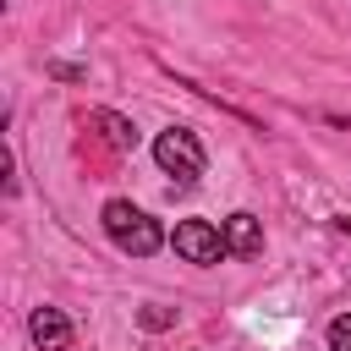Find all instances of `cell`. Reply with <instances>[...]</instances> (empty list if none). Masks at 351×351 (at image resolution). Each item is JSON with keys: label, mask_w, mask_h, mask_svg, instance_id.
Returning <instances> with one entry per match:
<instances>
[{"label": "cell", "mask_w": 351, "mask_h": 351, "mask_svg": "<svg viewBox=\"0 0 351 351\" xmlns=\"http://www.w3.org/2000/svg\"><path fill=\"white\" fill-rule=\"evenodd\" d=\"M99 219H104V236H110L121 252H132V258H154V252L170 241V236L159 230V219H154V214H143V208H137V203H126V197H110Z\"/></svg>", "instance_id": "1"}, {"label": "cell", "mask_w": 351, "mask_h": 351, "mask_svg": "<svg viewBox=\"0 0 351 351\" xmlns=\"http://www.w3.org/2000/svg\"><path fill=\"white\" fill-rule=\"evenodd\" d=\"M154 165H159L165 176H176V186H197L208 154H203V143H197L192 126H165V132L154 137Z\"/></svg>", "instance_id": "2"}, {"label": "cell", "mask_w": 351, "mask_h": 351, "mask_svg": "<svg viewBox=\"0 0 351 351\" xmlns=\"http://www.w3.org/2000/svg\"><path fill=\"white\" fill-rule=\"evenodd\" d=\"M170 247H176V258L181 263H197V269H208V263H219L230 247H225V230L214 225V219H181L176 230H170Z\"/></svg>", "instance_id": "3"}, {"label": "cell", "mask_w": 351, "mask_h": 351, "mask_svg": "<svg viewBox=\"0 0 351 351\" xmlns=\"http://www.w3.org/2000/svg\"><path fill=\"white\" fill-rule=\"evenodd\" d=\"M27 340H33L38 351H66V346H71V318H66L60 307H33V313H27Z\"/></svg>", "instance_id": "4"}, {"label": "cell", "mask_w": 351, "mask_h": 351, "mask_svg": "<svg viewBox=\"0 0 351 351\" xmlns=\"http://www.w3.org/2000/svg\"><path fill=\"white\" fill-rule=\"evenodd\" d=\"M225 247H230V258H258V252H263V225H258V214L236 208V214L225 219Z\"/></svg>", "instance_id": "5"}, {"label": "cell", "mask_w": 351, "mask_h": 351, "mask_svg": "<svg viewBox=\"0 0 351 351\" xmlns=\"http://www.w3.org/2000/svg\"><path fill=\"white\" fill-rule=\"evenodd\" d=\"M88 126H93L115 154H132V148H137V126H132L126 115H115V110H88Z\"/></svg>", "instance_id": "6"}, {"label": "cell", "mask_w": 351, "mask_h": 351, "mask_svg": "<svg viewBox=\"0 0 351 351\" xmlns=\"http://www.w3.org/2000/svg\"><path fill=\"white\" fill-rule=\"evenodd\" d=\"M329 351H351V313L329 318Z\"/></svg>", "instance_id": "7"}, {"label": "cell", "mask_w": 351, "mask_h": 351, "mask_svg": "<svg viewBox=\"0 0 351 351\" xmlns=\"http://www.w3.org/2000/svg\"><path fill=\"white\" fill-rule=\"evenodd\" d=\"M137 318H143V329H170V324H176V313H170V307H143Z\"/></svg>", "instance_id": "8"}, {"label": "cell", "mask_w": 351, "mask_h": 351, "mask_svg": "<svg viewBox=\"0 0 351 351\" xmlns=\"http://www.w3.org/2000/svg\"><path fill=\"white\" fill-rule=\"evenodd\" d=\"M49 77H60V82H82L88 71H82V66H66V60H49Z\"/></svg>", "instance_id": "9"}, {"label": "cell", "mask_w": 351, "mask_h": 351, "mask_svg": "<svg viewBox=\"0 0 351 351\" xmlns=\"http://www.w3.org/2000/svg\"><path fill=\"white\" fill-rule=\"evenodd\" d=\"M335 230H340V236H351V219H335Z\"/></svg>", "instance_id": "10"}]
</instances>
